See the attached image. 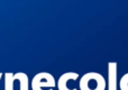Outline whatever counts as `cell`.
I'll return each instance as SVG.
<instances>
[{"instance_id":"1","label":"cell","mask_w":128,"mask_h":90,"mask_svg":"<svg viewBox=\"0 0 128 90\" xmlns=\"http://www.w3.org/2000/svg\"><path fill=\"white\" fill-rule=\"evenodd\" d=\"M107 82L102 74L98 72H88L80 78V90H106Z\"/></svg>"},{"instance_id":"2","label":"cell","mask_w":128,"mask_h":90,"mask_svg":"<svg viewBox=\"0 0 128 90\" xmlns=\"http://www.w3.org/2000/svg\"><path fill=\"white\" fill-rule=\"evenodd\" d=\"M30 87L32 90H54L55 87H58V81L51 73L40 72L34 75Z\"/></svg>"},{"instance_id":"3","label":"cell","mask_w":128,"mask_h":90,"mask_svg":"<svg viewBox=\"0 0 128 90\" xmlns=\"http://www.w3.org/2000/svg\"><path fill=\"white\" fill-rule=\"evenodd\" d=\"M79 79V73L65 72L58 78V90H78L74 87V82Z\"/></svg>"},{"instance_id":"4","label":"cell","mask_w":128,"mask_h":90,"mask_svg":"<svg viewBox=\"0 0 128 90\" xmlns=\"http://www.w3.org/2000/svg\"><path fill=\"white\" fill-rule=\"evenodd\" d=\"M118 65L117 62L108 63V90H118Z\"/></svg>"},{"instance_id":"5","label":"cell","mask_w":128,"mask_h":90,"mask_svg":"<svg viewBox=\"0 0 128 90\" xmlns=\"http://www.w3.org/2000/svg\"><path fill=\"white\" fill-rule=\"evenodd\" d=\"M15 81H19L20 90H29V78L25 72H17L14 75Z\"/></svg>"},{"instance_id":"6","label":"cell","mask_w":128,"mask_h":90,"mask_svg":"<svg viewBox=\"0 0 128 90\" xmlns=\"http://www.w3.org/2000/svg\"><path fill=\"white\" fill-rule=\"evenodd\" d=\"M14 75H15V73H12V72L4 73V90H14V82H15Z\"/></svg>"},{"instance_id":"7","label":"cell","mask_w":128,"mask_h":90,"mask_svg":"<svg viewBox=\"0 0 128 90\" xmlns=\"http://www.w3.org/2000/svg\"><path fill=\"white\" fill-rule=\"evenodd\" d=\"M119 89L128 90V73H125L119 80Z\"/></svg>"},{"instance_id":"8","label":"cell","mask_w":128,"mask_h":90,"mask_svg":"<svg viewBox=\"0 0 128 90\" xmlns=\"http://www.w3.org/2000/svg\"><path fill=\"white\" fill-rule=\"evenodd\" d=\"M2 77H4V73H2V72H0V81H1Z\"/></svg>"}]
</instances>
